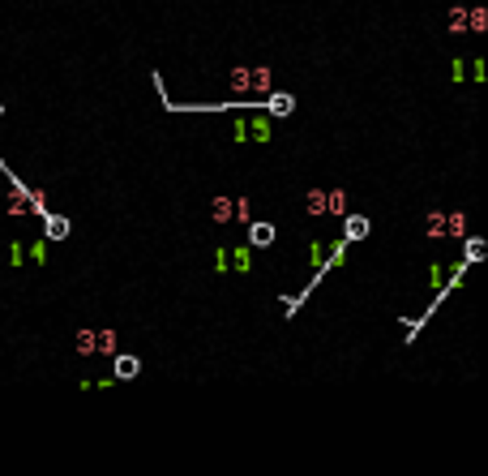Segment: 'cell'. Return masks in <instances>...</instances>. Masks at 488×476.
<instances>
[{
  "mask_svg": "<svg viewBox=\"0 0 488 476\" xmlns=\"http://www.w3.org/2000/svg\"><path fill=\"white\" fill-rule=\"evenodd\" d=\"M446 236H450V240H462V236H467V215H462V211H446Z\"/></svg>",
  "mask_w": 488,
  "mask_h": 476,
  "instance_id": "11",
  "label": "cell"
},
{
  "mask_svg": "<svg viewBox=\"0 0 488 476\" xmlns=\"http://www.w3.org/2000/svg\"><path fill=\"white\" fill-rule=\"evenodd\" d=\"M249 112V142H274V116L266 108H244Z\"/></svg>",
  "mask_w": 488,
  "mask_h": 476,
  "instance_id": "4",
  "label": "cell"
},
{
  "mask_svg": "<svg viewBox=\"0 0 488 476\" xmlns=\"http://www.w3.org/2000/svg\"><path fill=\"white\" fill-rule=\"evenodd\" d=\"M450 35H467V9H450Z\"/></svg>",
  "mask_w": 488,
  "mask_h": 476,
  "instance_id": "21",
  "label": "cell"
},
{
  "mask_svg": "<svg viewBox=\"0 0 488 476\" xmlns=\"http://www.w3.org/2000/svg\"><path fill=\"white\" fill-rule=\"evenodd\" d=\"M210 215H214V223H249V197L219 193L210 202Z\"/></svg>",
  "mask_w": 488,
  "mask_h": 476,
  "instance_id": "2",
  "label": "cell"
},
{
  "mask_svg": "<svg viewBox=\"0 0 488 476\" xmlns=\"http://www.w3.org/2000/svg\"><path fill=\"white\" fill-rule=\"evenodd\" d=\"M424 236H428V240H441V236H446V211H432V215L424 219Z\"/></svg>",
  "mask_w": 488,
  "mask_h": 476,
  "instance_id": "13",
  "label": "cell"
},
{
  "mask_svg": "<svg viewBox=\"0 0 488 476\" xmlns=\"http://www.w3.org/2000/svg\"><path fill=\"white\" fill-rule=\"evenodd\" d=\"M227 258H231V270H236V274H249V270H253V245L227 249Z\"/></svg>",
  "mask_w": 488,
  "mask_h": 476,
  "instance_id": "10",
  "label": "cell"
},
{
  "mask_svg": "<svg viewBox=\"0 0 488 476\" xmlns=\"http://www.w3.org/2000/svg\"><path fill=\"white\" fill-rule=\"evenodd\" d=\"M249 245L253 249H270L274 245V223H249Z\"/></svg>",
  "mask_w": 488,
  "mask_h": 476,
  "instance_id": "9",
  "label": "cell"
},
{
  "mask_svg": "<svg viewBox=\"0 0 488 476\" xmlns=\"http://www.w3.org/2000/svg\"><path fill=\"white\" fill-rule=\"evenodd\" d=\"M231 142H236V146L249 142V112H236V116H231Z\"/></svg>",
  "mask_w": 488,
  "mask_h": 476,
  "instance_id": "17",
  "label": "cell"
},
{
  "mask_svg": "<svg viewBox=\"0 0 488 476\" xmlns=\"http://www.w3.org/2000/svg\"><path fill=\"white\" fill-rule=\"evenodd\" d=\"M142 373V361L133 356V352H112V378H137Z\"/></svg>",
  "mask_w": 488,
  "mask_h": 476,
  "instance_id": "7",
  "label": "cell"
},
{
  "mask_svg": "<svg viewBox=\"0 0 488 476\" xmlns=\"http://www.w3.org/2000/svg\"><path fill=\"white\" fill-rule=\"evenodd\" d=\"M304 211L308 215H326V189H308L304 193Z\"/></svg>",
  "mask_w": 488,
  "mask_h": 476,
  "instance_id": "19",
  "label": "cell"
},
{
  "mask_svg": "<svg viewBox=\"0 0 488 476\" xmlns=\"http://www.w3.org/2000/svg\"><path fill=\"white\" fill-rule=\"evenodd\" d=\"M214 274H231V258H227V245L214 249Z\"/></svg>",
  "mask_w": 488,
  "mask_h": 476,
  "instance_id": "22",
  "label": "cell"
},
{
  "mask_svg": "<svg viewBox=\"0 0 488 476\" xmlns=\"http://www.w3.org/2000/svg\"><path fill=\"white\" fill-rule=\"evenodd\" d=\"M22 262H26V245L13 240V245H9V266H22Z\"/></svg>",
  "mask_w": 488,
  "mask_h": 476,
  "instance_id": "23",
  "label": "cell"
},
{
  "mask_svg": "<svg viewBox=\"0 0 488 476\" xmlns=\"http://www.w3.org/2000/svg\"><path fill=\"white\" fill-rule=\"evenodd\" d=\"M262 108H266L274 120H278V116H292V112H296V95H287V90L274 86V90H266V104H262Z\"/></svg>",
  "mask_w": 488,
  "mask_h": 476,
  "instance_id": "5",
  "label": "cell"
},
{
  "mask_svg": "<svg viewBox=\"0 0 488 476\" xmlns=\"http://www.w3.org/2000/svg\"><path fill=\"white\" fill-rule=\"evenodd\" d=\"M26 262L47 266V236H39V240H31V245H26Z\"/></svg>",
  "mask_w": 488,
  "mask_h": 476,
  "instance_id": "18",
  "label": "cell"
},
{
  "mask_svg": "<svg viewBox=\"0 0 488 476\" xmlns=\"http://www.w3.org/2000/svg\"><path fill=\"white\" fill-rule=\"evenodd\" d=\"M450 78H454V86H462V82L480 86V82L488 78V65H484V56H471V60L454 56V65H450Z\"/></svg>",
  "mask_w": 488,
  "mask_h": 476,
  "instance_id": "3",
  "label": "cell"
},
{
  "mask_svg": "<svg viewBox=\"0 0 488 476\" xmlns=\"http://www.w3.org/2000/svg\"><path fill=\"white\" fill-rule=\"evenodd\" d=\"M369 232H373L369 215H343V236H347V240H364Z\"/></svg>",
  "mask_w": 488,
  "mask_h": 476,
  "instance_id": "8",
  "label": "cell"
},
{
  "mask_svg": "<svg viewBox=\"0 0 488 476\" xmlns=\"http://www.w3.org/2000/svg\"><path fill=\"white\" fill-rule=\"evenodd\" d=\"M77 352H82V356H94V327H82V331H77Z\"/></svg>",
  "mask_w": 488,
  "mask_h": 476,
  "instance_id": "20",
  "label": "cell"
},
{
  "mask_svg": "<svg viewBox=\"0 0 488 476\" xmlns=\"http://www.w3.org/2000/svg\"><path fill=\"white\" fill-rule=\"evenodd\" d=\"M227 90L231 95H266V90H274V69L270 65H236L227 73Z\"/></svg>",
  "mask_w": 488,
  "mask_h": 476,
  "instance_id": "1",
  "label": "cell"
},
{
  "mask_svg": "<svg viewBox=\"0 0 488 476\" xmlns=\"http://www.w3.org/2000/svg\"><path fill=\"white\" fill-rule=\"evenodd\" d=\"M467 31H471V35H484V31H488V9H484V5L467 9Z\"/></svg>",
  "mask_w": 488,
  "mask_h": 476,
  "instance_id": "16",
  "label": "cell"
},
{
  "mask_svg": "<svg viewBox=\"0 0 488 476\" xmlns=\"http://www.w3.org/2000/svg\"><path fill=\"white\" fill-rule=\"evenodd\" d=\"M326 215H334V219L347 215V193L343 189H326Z\"/></svg>",
  "mask_w": 488,
  "mask_h": 476,
  "instance_id": "12",
  "label": "cell"
},
{
  "mask_svg": "<svg viewBox=\"0 0 488 476\" xmlns=\"http://www.w3.org/2000/svg\"><path fill=\"white\" fill-rule=\"evenodd\" d=\"M462 240H467V249H462V262H480L484 254H488V240H480V236H462Z\"/></svg>",
  "mask_w": 488,
  "mask_h": 476,
  "instance_id": "14",
  "label": "cell"
},
{
  "mask_svg": "<svg viewBox=\"0 0 488 476\" xmlns=\"http://www.w3.org/2000/svg\"><path fill=\"white\" fill-rule=\"evenodd\" d=\"M43 236H47V240H69V236H73V223H69L65 215L43 211Z\"/></svg>",
  "mask_w": 488,
  "mask_h": 476,
  "instance_id": "6",
  "label": "cell"
},
{
  "mask_svg": "<svg viewBox=\"0 0 488 476\" xmlns=\"http://www.w3.org/2000/svg\"><path fill=\"white\" fill-rule=\"evenodd\" d=\"M94 352H103V356H112V352H116V331H112V327L94 331Z\"/></svg>",
  "mask_w": 488,
  "mask_h": 476,
  "instance_id": "15",
  "label": "cell"
}]
</instances>
